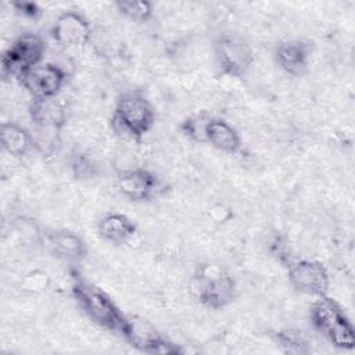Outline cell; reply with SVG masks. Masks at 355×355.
I'll return each instance as SVG.
<instances>
[{
    "instance_id": "cell-10",
    "label": "cell",
    "mask_w": 355,
    "mask_h": 355,
    "mask_svg": "<svg viewBox=\"0 0 355 355\" xmlns=\"http://www.w3.org/2000/svg\"><path fill=\"white\" fill-rule=\"evenodd\" d=\"M51 39L62 47H82L90 40L89 21L76 11L60 14L50 31Z\"/></svg>"
},
{
    "instance_id": "cell-15",
    "label": "cell",
    "mask_w": 355,
    "mask_h": 355,
    "mask_svg": "<svg viewBox=\"0 0 355 355\" xmlns=\"http://www.w3.org/2000/svg\"><path fill=\"white\" fill-rule=\"evenodd\" d=\"M0 143L4 151H7L10 155L21 157L33 147L35 139L24 126L14 122H7L1 125Z\"/></svg>"
},
{
    "instance_id": "cell-13",
    "label": "cell",
    "mask_w": 355,
    "mask_h": 355,
    "mask_svg": "<svg viewBox=\"0 0 355 355\" xmlns=\"http://www.w3.org/2000/svg\"><path fill=\"white\" fill-rule=\"evenodd\" d=\"M97 233L105 241L122 244L128 243L136 234V225L126 215L111 212L100 218Z\"/></svg>"
},
{
    "instance_id": "cell-6",
    "label": "cell",
    "mask_w": 355,
    "mask_h": 355,
    "mask_svg": "<svg viewBox=\"0 0 355 355\" xmlns=\"http://www.w3.org/2000/svg\"><path fill=\"white\" fill-rule=\"evenodd\" d=\"M215 58L223 73L241 76L252 64L254 51L244 37L225 33L215 43Z\"/></svg>"
},
{
    "instance_id": "cell-19",
    "label": "cell",
    "mask_w": 355,
    "mask_h": 355,
    "mask_svg": "<svg viewBox=\"0 0 355 355\" xmlns=\"http://www.w3.org/2000/svg\"><path fill=\"white\" fill-rule=\"evenodd\" d=\"M115 6H116V8L121 14H123L125 17H128L133 21L144 22L153 15L151 3L144 1V0H141V1H139V0H122V1H116Z\"/></svg>"
},
{
    "instance_id": "cell-8",
    "label": "cell",
    "mask_w": 355,
    "mask_h": 355,
    "mask_svg": "<svg viewBox=\"0 0 355 355\" xmlns=\"http://www.w3.org/2000/svg\"><path fill=\"white\" fill-rule=\"evenodd\" d=\"M288 280L301 293L320 297L326 295L330 279L327 269L313 259H293L286 261Z\"/></svg>"
},
{
    "instance_id": "cell-3",
    "label": "cell",
    "mask_w": 355,
    "mask_h": 355,
    "mask_svg": "<svg viewBox=\"0 0 355 355\" xmlns=\"http://www.w3.org/2000/svg\"><path fill=\"white\" fill-rule=\"evenodd\" d=\"M311 322L313 327L336 348H354V326L343 308L334 300L326 295L318 297L311 306Z\"/></svg>"
},
{
    "instance_id": "cell-4",
    "label": "cell",
    "mask_w": 355,
    "mask_h": 355,
    "mask_svg": "<svg viewBox=\"0 0 355 355\" xmlns=\"http://www.w3.org/2000/svg\"><path fill=\"white\" fill-rule=\"evenodd\" d=\"M196 294L205 306L225 308L236 297V282L232 275L219 265H201L194 275Z\"/></svg>"
},
{
    "instance_id": "cell-7",
    "label": "cell",
    "mask_w": 355,
    "mask_h": 355,
    "mask_svg": "<svg viewBox=\"0 0 355 355\" xmlns=\"http://www.w3.org/2000/svg\"><path fill=\"white\" fill-rule=\"evenodd\" d=\"M18 80L32 98H54L67 80V72L57 64L43 61L25 71Z\"/></svg>"
},
{
    "instance_id": "cell-17",
    "label": "cell",
    "mask_w": 355,
    "mask_h": 355,
    "mask_svg": "<svg viewBox=\"0 0 355 355\" xmlns=\"http://www.w3.org/2000/svg\"><path fill=\"white\" fill-rule=\"evenodd\" d=\"M29 114L40 128L55 129L62 122V110L54 98H32Z\"/></svg>"
},
{
    "instance_id": "cell-16",
    "label": "cell",
    "mask_w": 355,
    "mask_h": 355,
    "mask_svg": "<svg viewBox=\"0 0 355 355\" xmlns=\"http://www.w3.org/2000/svg\"><path fill=\"white\" fill-rule=\"evenodd\" d=\"M49 245L57 257L69 262H78L86 255L85 241L78 234L68 230H60L50 234Z\"/></svg>"
},
{
    "instance_id": "cell-21",
    "label": "cell",
    "mask_w": 355,
    "mask_h": 355,
    "mask_svg": "<svg viewBox=\"0 0 355 355\" xmlns=\"http://www.w3.org/2000/svg\"><path fill=\"white\" fill-rule=\"evenodd\" d=\"M71 168L75 173V176L80 179H87L94 175V165L92 161L83 155V154H76L71 162Z\"/></svg>"
},
{
    "instance_id": "cell-1",
    "label": "cell",
    "mask_w": 355,
    "mask_h": 355,
    "mask_svg": "<svg viewBox=\"0 0 355 355\" xmlns=\"http://www.w3.org/2000/svg\"><path fill=\"white\" fill-rule=\"evenodd\" d=\"M155 114L144 93L132 90L123 93L114 108L111 125L125 137L140 140L154 125Z\"/></svg>"
},
{
    "instance_id": "cell-2",
    "label": "cell",
    "mask_w": 355,
    "mask_h": 355,
    "mask_svg": "<svg viewBox=\"0 0 355 355\" xmlns=\"http://www.w3.org/2000/svg\"><path fill=\"white\" fill-rule=\"evenodd\" d=\"M72 294L92 322L108 331L123 336L128 316L121 312L108 294L85 280H76L73 283Z\"/></svg>"
},
{
    "instance_id": "cell-5",
    "label": "cell",
    "mask_w": 355,
    "mask_h": 355,
    "mask_svg": "<svg viewBox=\"0 0 355 355\" xmlns=\"http://www.w3.org/2000/svg\"><path fill=\"white\" fill-rule=\"evenodd\" d=\"M46 43L39 35L25 33L3 53L1 75L19 78L29 68L43 62Z\"/></svg>"
},
{
    "instance_id": "cell-20",
    "label": "cell",
    "mask_w": 355,
    "mask_h": 355,
    "mask_svg": "<svg viewBox=\"0 0 355 355\" xmlns=\"http://www.w3.org/2000/svg\"><path fill=\"white\" fill-rule=\"evenodd\" d=\"M277 344L286 351L291 354H304L306 352V341L298 331L293 330H284L277 333L276 336Z\"/></svg>"
},
{
    "instance_id": "cell-12",
    "label": "cell",
    "mask_w": 355,
    "mask_h": 355,
    "mask_svg": "<svg viewBox=\"0 0 355 355\" xmlns=\"http://www.w3.org/2000/svg\"><path fill=\"white\" fill-rule=\"evenodd\" d=\"M311 46L301 40H287L276 49V62L288 75H301L309 62Z\"/></svg>"
},
{
    "instance_id": "cell-9",
    "label": "cell",
    "mask_w": 355,
    "mask_h": 355,
    "mask_svg": "<svg viewBox=\"0 0 355 355\" xmlns=\"http://www.w3.org/2000/svg\"><path fill=\"white\" fill-rule=\"evenodd\" d=\"M123 337L132 347L147 354H178L180 349L168 341L155 326L141 316H128Z\"/></svg>"
},
{
    "instance_id": "cell-14",
    "label": "cell",
    "mask_w": 355,
    "mask_h": 355,
    "mask_svg": "<svg viewBox=\"0 0 355 355\" xmlns=\"http://www.w3.org/2000/svg\"><path fill=\"white\" fill-rule=\"evenodd\" d=\"M207 143L223 153H237L241 147V137L239 132L226 121L212 118L207 130Z\"/></svg>"
},
{
    "instance_id": "cell-18",
    "label": "cell",
    "mask_w": 355,
    "mask_h": 355,
    "mask_svg": "<svg viewBox=\"0 0 355 355\" xmlns=\"http://www.w3.org/2000/svg\"><path fill=\"white\" fill-rule=\"evenodd\" d=\"M211 119L212 116L207 112H198L186 118L182 122L180 129L183 135L190 140L197 143H207V130Z\"/></svg>"
},
{
    "instance_id": "cell-22",
    "label": "cell",
    "mask_w": 355,
    "mask_h": 355,
    "mask_svg": "<svg viewBox=\"0 0 355 355\" xmlns=\"http://www.w3.org/2000/svg\"><path fill=\"white\" fill-rule=\"evenodd\" d=\"M17 8H18V11H21L24 15H26V17H31V18H35L37 14H39V11H37V7H36V4H33V3H17V4H14Z\"/></svg>"
},
{
    "instance_id": "cell-11",
    "label": "cell",
    "mask_w": 355,
    "mask_h": 355,
    "mask_svg": "<svg viewBox=\"0 0 355 355\" xmlns=\"http://www.w3.org/2000/svg\"><path fill=\"white\" fill-rule=\"evenodd\" d=\"M116 189L132 201H146L158 194L161 186L154 173L143 168L122 171L116 178Z\"/></svg>"
}]
</instances>
